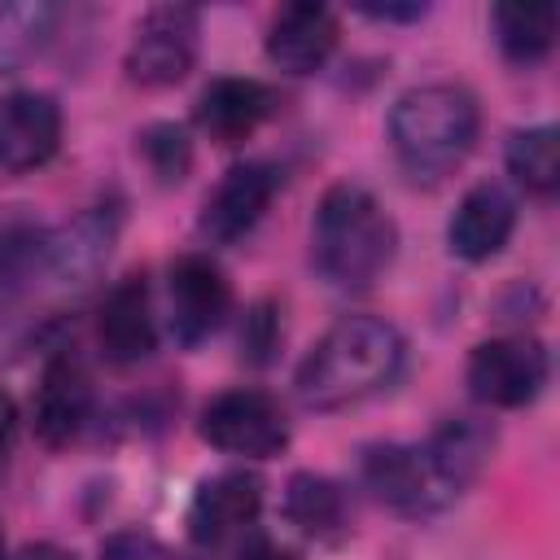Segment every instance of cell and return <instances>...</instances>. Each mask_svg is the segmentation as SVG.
Masks as SVG:
<instances>
[{
	"label": "cell",
	"mask_w": 560,
	"mask_h": 560,
	"mask_svg": "<svg viewBox=\"0 0 560 560\" xmlns=\"http://www.w3.org/2000/svg\"><path fill=\"white\" fill-rule=\"evenodd\" d=\"M402 332L376 315L337 319L298 363L293 389L311 411H341L381 394L402 368Z\"/></svg>",
	"instance_id": "obj_1"
},
{
	"label": "cell",
	"mask_w": 560,
	"mask_h": 560,
	"mask_svg": "<svg viewBox=\"0 0 560 560\" xmlns=\"http://www.w3.org/2000/svg\"><path fill=\"white\" fill-rule=\"evenodd\" d=\"M394 249H398V228L363 184L324 188L311 219V262L332 289L341 293L372 289L381 271L394 262Z\"/></svg>",
	"instance_id": "obj_2"
},
{
	"label": "cell",
	"mask_w": 560,
	"mask_h": 560,
	"mask_svg": "<svg viewBox=\"0 0 560 560\" xmlns=\"http://www.w3.org/2000/svg\"><path fill=\"white\" fill-rule=\"evenodd\" d=\"M481 109L459 83L407 88L389 109V149L411 179L451 175L477 144Z\"/></svg>",
	"instance_id": "obj_3"
},
{
	"label": "cell",
	"mask_w": 560,
	"mask_h": 560,
	"mask_svg": "<svg viewBox=\"0 0 560 560\" xmlns=\"http://www.w3.org/2000/svg\"><path fill=\"white\" fill-rule=\"evenodd\" d=\"M359 477L376 503L398 516H433L459 499L429 442H376L359 459Z\"/></svg>",
	"instance_id": "obj_4"
},
{
	"label": "cell",
	"mask_w": 560,
	"mask_h": 560,
	"mask_svg": "<svg viewBox=\"0 0 560 560\" xmlns=\"http://www.w3.org/2000/svg\"><path fill=\"white\" fill-rule=\"evenodd\" d=\"M201 442L241 459H271L289 446V416L267 389H223L201 407Z\"/></svg>",
	"instance_id": "obj_5"
},
{
	"label": "cell",
	"mask_w": 560,
	"mask_h": 560,
	"mask_svg": "<svg viewBox=\"0 0 560 560\" xmlns=\"http://www.w3.org/2000/svg\"><path fill=\"white\" fill-rule=\"evenodd\" d=\"M197 44H201V13L192 4H153L131 31L122 70L136 88H175L192 70Z\"/></svg>",
	"instance_id": "obj_6"
},
{
	"label": "cell",
	"mask_w": 560,
	"mask_h": 560,
	"mask_svg": "<svg viewBox=\"0 0 560 560\" xmlns=\"http://www.w3.org/2000/svg\"><path fill=\"white\" fill-rule=\"evenodd\" d=\"M547 376H551V354L529 332L477 341L464 368L468 394L486 407H525L542 394Z\"/></svg>",
	"instance_id": "obj_7"
},
{
	"label": "cell",
	"mask_w": 560,
	"mask_h": 560,
	"mask_svg": "<svg viewBox=\"0 0 560 560\" xmlns=\"http://www.w3.org/2000/svg\"><path fill=\"white\" fill-rule=\"evenodd\" d=\"M171 293V332L179 346H201L232 311V284L210 254H179L166 276Z\"/></svg>",
	"instance_id": "obj_8"
},
{
	"label": "cell",
	"mask_w": 560,
	"mask_h": 560,
	"mask_svg": "<svg viewBox=\"0 0 560 560\" xmlns=\"http://www.w3.org/2000/svg\"><path fill=\"white\" fill-rule=\"evenodd\" d=\"M276 188H280V175H276L271 162H236V166H228L223 179L201 201V214H197L201 236L214 241V245L241 241L267 214Z\"/></svg>",
	"instance_id": "obj_9"
},
{
	"label": "cell",
	"mask_w": 560,
	"mask_h": 560,
	"mask_svg": "<svg viewBox=\"0 0 560 560\" xmlns=\"http://www.w3.org/2000/svg\"><path fill=\"white\" fill-rule=\"evenodd\" d=\"M96 346L114 368L144 363L158 350V319L144 271L122 276L96 306Z\"/></svg>",
	"instance_id": "obj_10"
},
{
	"label": "cell",
	"mask_w": 560,
	"mask_h": 560,
	"mask_svg": "<svg viewBox=\"0 0 560 560\" xmlns=\"http://www.w3.org/2000/svg\"><path fill=\"white\" fill-rule=\"evenodd\" d=\"M258 512H262V481L245 468H232V472L206 477L192 490L184 525L197 547H219V542L236 538L241 529H249L258 521Z\"/></svg>",
	"instance_id": "obj_11"
},
{
	"label": "cell",
	"mask_w": 560,
	"mask_h": 560,
	"mask_svg": "<svg viewBox=\"0 0 560 560\" xmlns=\"http://www.w3.org/2000/svg\"><path fill=\"white\" fill-rule=\"evenodd\" d=\"M88 416H92V376L70 350H61L44 363L39 385H35V402H31L35 438L57 451L79 438Z\"/></svg>",
	"instance_id": "obj_12"
},
{
	"label": "cell",
	"mask_w": 560,
	"mask_h": 560,
	"mask_svg": "<svg viewBox=\"0 0 560 560\" xmlns=\"http://www.w3.org/2000/svg\"><path fill=\"white\" fill-rule=\"evenodd\" d=\"M61 144V105L48 92L0 96V175L44 166Z\"/></svg>",
	"instance_id": "obj_13"
},
{
	"label": "cell",
	"mask_w": 560,
	"mask_h": 560,
	"mask_svg": "<svg viewBox=\"0 0 560 560\" xmlns=\"http://www.w3.org/2000/svg\"><path fill=\"white\" fill-rule=\"evenodd\" d=\"M280 109V92L262 79L223 74L197 96V127L214 144H245L271 114Z\"/></svg>",
	"instance_id": "obj_14"
},
{
	"label": "cell",
	"mask_w": 560,
	"mask_h": 560,
	"mask_svg": "<svg viewBox=\"0 0 560 560\" xmlns=\"http://www.w3.org/2000/svg\"><path fill=\"white\" fill-rule=\"evenodd\" d=\"M512 228H516V201H512V192L503 184H494V179H481L451 210V219H446V245L464 262H486V258H494L512 241Z\"/></svg>",
	"instance_id": "obj_15"
},
{
	"label": "cell",
	"mask_w": 560,
	"mask_h": 560,
	"mask_svg": "<svg viewBox=\"0 0 560 560\" xmlns=\"http://www.w3.org/2000/svg\"><path fill=\"white\" fill-rule=\"evenodd\" d=\"M118 236V210L114 206H88L83 214H74L66 228L48 232L44 241V276H52L57 284H88L96 280V271L105 267L109 249Z\"/></svg>",
	"instance_id": "obj_16"
},
{
	"label": "cell",
	"mask_w": 560,
	"mask_h": 560,
	"mask_svg": "<svg viewBox=\"0 0 560 560\" xmlns=\"http://www.w3.org/2000/svg\"><path fill=\"white\" fill-rule=\"evenodd\" d=\"M337 35L341 26L328 4H315V0L284 4L267 26V61L284 74H315L332 57Z\"/></svg>",
	"instance_id": "obj_17"
},
{
	"label": "cell",
	"mask_w": 560,
	"mask_h": 560,
	"mask_svg": "<svg viewBox=\"0 0 560 560\" xmlns=\"http://www.w3.org/2000/svg\"><path fill=\"white\" fill-rule=\"evenodd\" d=\"M424 442H429L433 459L442 464V472L464 494V486H472L481 477V468H486V459L494 451V429L486 420H477V416H451Z\"/></svg>",
	"instance_id": "obj_18"
},
{
	"label": "cell",
	"mask_w": 560,
	"mask_h": 560,
	"mask_svg": "<svg viewBox=\"0 0 560 560\" xmlns=\"http://www.w3.org/2000/svg\"><path fill=\"white\" fill-rule=\"evenodd\" d=\"M556 4H494L490 9V26H494V44L512 66H534L551 52L556 44Z\"/></svg>",
	"instance_id": "obj_19"
},
{
	"label": "cell",
	"mask_w": 560,
	"mask_h": 560,
	"mask_svg": "<svg viewBox=\"0 0 560 560\" xmlns=\"http://www.w3.org/2000/svg\"><path fill=\"white\" fill-rule=\"evenodd\" d=\"M503 162H508V175L516 179V188H525L534 197H551L560 184V131L551 122L512 131Z\"/></svg>",
	"instance_id": "obj_20"
},
{
	"label": "cell",
	"mask_w": 560,
	"mask_h": 560,
	"mask_svg": "<svg viewBox=\"0 0 560 560\" xmlns=\"http://www.w3.org/2000/svg\"><path fill=\"white\" fill-rule=\"evenodd\" d=\"M284 521L306 538H332L346 525V494L324 472H293L284 486Z\"/></svg>",
	"instance_id": "obj_21"
},
{
	"label": "cell",
	"mask_w": 560,
	"mask_h": 560,
	"mask_svg": "<svg viewBox=\"0 0 560 560\" xmlns=\"http://www.w3.org/2000/svg\"><path fill=\"white\" fill-rule=\"evenodd\" d=\"M44 241L48 232L22 214L0 219V311L44 271Z\"/></svg>",
	"instance_id": "obj_22"
},
{
	"label": "cell",
	"mask_w": 560,
	"mask_h": 560,
	"mask_svg": "<svg viewBox=\"0 0 560 560\" xmlns=\"http://www.w3.org/2000/svg\"><path fill=\"white\" fill-rule=\"evenodd\" d=\"M48 4H0V70H18L52 31Z\"/></svg>",
	"instance_id": "obj_23"
},
{
	"label": "cell",
	"mask_w": 560,
	"mask_h": 560,
	"mask_svg": "<svg viewBox=\"0 0 560 560\" xmlns=\"http://www.w3.org/2000/svg\"><path fill=\"white\" fill-rule=\"evenodd\" d=\"M136 149L149 162V171L158 175V184H179L192 166V140L179 122H149L136 136Z\"/></svg>",
	"instance_id": "obj_24"
},
{
	"label": "cell",
	"mask_w": 560,
	"mask_h": 560,
	"mask_svg": "<svg viewBox=\"0 0 560 560\" xmlns=\"http://www.w3.org/2000/svg\"><path fill=\"white\" fill-rule=\"evenodd\" d=\"M276 346H280L276 306H271V302H254L249 315H245V328H241V350H245L249 363H267Z\"/></svg>",
	"instance_id": "obj_25"
},
{
	"label": "cell",
	"mask_w": 560,
	"mask_h": 560,
	"mask_svg": "<svg viewBox=\"0 0 560 560\" xmlns=\"http://www.w3.org/2000/svg\"><path fill=\"white\" fill-rule=\"evenodd\" d=\"M101 560H175L158 538L149 534H114L105 547H101Z\"/></svg>",
	"instance_id": "obj_26"
},
{
	"label": "cell",
	"mask_w": 560,
	"mask_h": 560,
	"mask_svg": "<svg viewBox=\"0 0 560 560\" xmlns=\"http://www.w3.org/2000/svg\"><path fill=\"white\" fill-rule=\"evenodd\" d=\"M359 13L363 18H372V22H420L424 13H429V4H359Z\"/></svg>",
	"instance_id": "obj_27"
},
{
	"label": "cell",
	"mask_w": 560,
	"mask_h": 560,
	"mask_svg": "<svg viewBox=\"0 0 560 560\" xmlns=\"http://www.w3.org/2000/svg\"><path fill=\"white\" fill-rule=\"evenodd\" d=\"M13 438H18V402L9 389H0V459L9 455Z\"/></svg>",
	"instance_id": "obj_28"
},
{
	"label": "cell",
	"mask_w": 560,
	"mask_h": 560,
	"mask_svg": "<svg viewBox=\"0 0 560 560\" xmlns=\"http://www.w3.org/2000/svg\"><path fill=\"white\" fill-rule=\"evenodd\" d=\"M236 560H298L289 547H280V542H271V538H249L245 547H241V556Z\"/></svg>",
	"instance_id": "obj_29"
},
{
	"label": "cell",
	"mask_w": 560,
	"mask_h": 560,
	"mask_svg": "<svg viewBox=\"0 0 560 560\" xmlns=\"http://www.w3.org/2000/svg\"><path fill=\"white\" fill-rule=\"evenodd\" d=\"M13 560H79V556L66 551V547H57V542H31V547H22Z\"/></svg>",
	"instance_id": "obj_30"
},
{
	"label": "cell",
	"mask_w": 560,
	"mask_h": 560,
	"mask_svg": "<svg viewBox=\"0 0 560 560\" xmlns=\"http://www.w3.org/2000/svg\"><path fill=\"white\" fill-rule=\"evenodd\" d=\"M0 560H4V534H0Z\"/></svg>",
	"instance_id": "obj_31"
}]
</instances>
